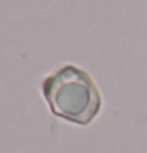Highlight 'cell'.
Wrapping results in <instances>:
<instances>
[{"instance_id":"6da1fadb","label":"cell","mask_w":147,"mask_h":153,"mask_svg":"<svg viewBox=\"0 0 147 153\" xmlns=\"http://www.w3.org/2000/svg\"><path fill=\"white\" fill-rule=\"evenodd\" d=\"M41 93L52 115L86 126L97 118L101 95L87 71L65 65L51 73L41 84Z\"/></svg>"}]
</instances>
